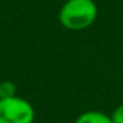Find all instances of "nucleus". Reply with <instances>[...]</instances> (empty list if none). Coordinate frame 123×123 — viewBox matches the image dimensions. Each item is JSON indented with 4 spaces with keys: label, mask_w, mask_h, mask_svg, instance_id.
<instances>
[{
    "label": "nucleus",
    "mask_w": 123,
    "mask_h": 123,
    "mask_svg": "<svg viewBox=\"0 0 123 123\" xmlns=\"http://www.w3.org/2000/svg\"><path fill=\"white\" fill-rule=\"evenodd\" d=\"M97 5L94 0H67L59 9V22L65 29L84 31L97 19Z\"/></svg>",
    "instance_id": "obj_1"
},
{
    "label": "nucleus",
    "mask_w": 123,
    "mask_h": 123,
    "mask_svg": "<svg viewBox=\"0 0 123 123\" xmlns=\"http://www.w3.org/2000/svg\"><path fill=\"white\" fill-rule=\"evenodd\" d=\"M33 106L18 96L0 100V123H33Z\"/></svg>",
    "instance_id": "obj_2"
},
{
    "label": "nucleus",
    "mask_w": 123,
    "mask_h": 123,
    "mask_svg": "<svg viewBox=\"0 0 123 123\" xmlns=\"http://www.w3.org/2000/svg\"><path fill=\"white\" fill-rule=\"evenodd\" d=\"M75 123H113L111 117L100 110H87V111H83Z\"/></svg>",
    "instance_id": "obj_3"
},
{
    "label": "nucleus",
    "mask_w": 123,
    "mask_h": 123,
    "mask_svg": "<svg viewBox=\"0 0 123 123\" xmlns=\"http://www.w3.org/2000/svg\"><path fill=\"white\" fill-rule=\"evenodd\" d=\"M0 93H2V97H13L16 96V87L12 81H3L0 83Z\"/></svg>",
    "instance_id": "obj_4"
},
{
    "label": "nucleus",
    "mask_w": 123,
    "mask_h": 123,
    "mask_svg": "<svg viewBox=\"0 0 123 123\" xmlns=\"http://www.w3.org/2000/svg\"><path fill=\"white\" fill-rule=\"evenodd\" d=\"M110 117H111L113 123H123V103L119 104V106L113 110V113L110 114Z\"/></svg>",
    "instance_id": "obj_5"
},
{
    "label": "nucleus",
    "mask_w": 123,
    "mask_h": 123,
    "mask_svg": "<svg viewBox=\"0 0 123 123\" xmlns=\"http://www.w3.org/2000/svg\"><path fill=\"white\" fill-rule=\"evenodd\" d=\"M2 98H3V97H2V93H0V100H2Z\"/></svg>",
    "instance_id": "obj_6"
}]
</instances>
